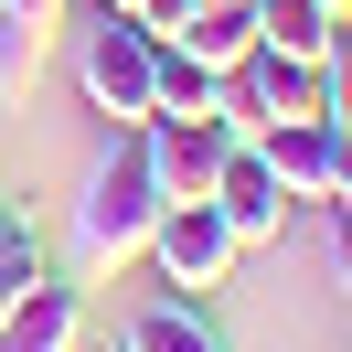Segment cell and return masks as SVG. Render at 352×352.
<instances>
[{"label":"cell","instance_id":"cell-13","mask_svg":"<svg viewBox=\"0 0 352 352\" xmlns=\"http://www.w3.org/2000/svg\"><path fill=\"white\" fill-rule=\"evenodd\" d=\"M43 32H54V22H32V11L0 0V96H32V75H43Z\"/></svg>","mask_w":352,"mask_h":352},{"label":"cell","instance_id":"cell-16","mask_svg":"<svg viewBox=\"0 0 352 352\" xmlns=\"http://www.w3.org/2000/svg\"><path fill=\"white\" fill-rule=\"evenodd\" d=\"M331 203H352V118H331Z\"/></svg>","mask_w":352,"mask_h":352},{"label":"cell","instance_id":"cell-2","mask_svg":"<svg viewBox=\"0 0 352 352\" xmlns=\"http://www.w3.org/2000/svg\"><path fill=\"white\" fill-rule=\"evenodd\" d=\"M75 96L107 129H150L160 118V32L129 22V0H96V22L75 32Z\"/></svg>","mask_w":352,"mask_h":352},{"label":"cell","instance_id":"cell-5","mask_svg":"<svg viewBox=\"0 0 352 352\" xmlns=\"http://www.w3.org/2000/svg\"><path fill=\"white\" fill-rule=\"evenodd\" d=\"M203 203L235 224V245H245V256H256V245H288V214H299V203L278 192V171H267V150H256V139H235V150H224V171H214V192H203Z\"/></svg>","mask_w":352,"mask_h":352},{"label":"cell","instance_id":"cell-17","mask_svg":"<svg viewBox=\"0 0 352 352\" xmlns=\"http://www.w3.org/2000/svg\"><path fill=\"white\" fill-rule=\"evenodd\" d=\"M331 214V267H342V288H352V203H320Z\"/></svg>","mask_w":352,"mask_h":352},{"label":"cell","instance_id":"cell-19","mask_svg":"<svg viewBox=\"0 0 352 352\" xmlns=\"http://www.w3.org/2000/svg\"><path fill=\"white\" fill-rule=\"evenodd\" d=\"M75 352H129V342H75Z\"/></svg>","mask_w":352,"mask_h":352},{"label":"cell","instance_id":"cell-14","mask_svg":"<svg viewBox=\"0 0 352 352\" xmlns=\"http://www.w3.org/2000/svg\"><path fill=\"white\" fill-rule=\"evenodd\" d=\"M256 43H278V54H320V43H331V11H320V0H256Z\"/></svg>","mask_w":352,"mask_h":352},{"label":"cell","instance_id":"cell-11","mask_svg":"<svg viewBox=\"0 0 352 352\" xmlns=\"http://www.w3.org/2000/svg\"><path fill=\"white\" fill-rule=\"evenodd\" d=\"M214 107H224V75L192 43H160V118H214Z\"/></svg>","mask_w":352,"mask_h":352},{"label":"cell","instance_id":"cell-4","mask_svg":"<svg viewBox=\"0 0 352 352\" xmlns=\"http://www.w3.org/2000/svg\"><path fill=\"white\" fill-rule=\"evenodd\" d=\"M139 150H150L160 203H203V192H214V171H224V150H235V129H224V107H214V118H150Z\"/></svg>","mask_w":352,"mask_h":352},{"label":"cell","instance_id":"cell-8","mask_svg":"<svg viewBox=\"0 0 352 352\" xmlns=\"http://www.w3.org/2000/svg\"><path fill=\"white\" fill-rule=\"evenodd\" d=\"M256 150L288 203H331V118H278V129H256Z\"/></svg>","mask_w":352,"mask_h":352},{"label":"cell","instance_id":"cell-9","mask_svg":"<svg viewBox=\"0 0 352 352\" xmlns=\"http://www.w3.org/2000/svg\"><path fill=\"white\" fill-rule=\"evenodd\" d=\"M129 352H235V342H224L214 299H150L129 320Z\"/></svg>","mask_w":352,"mask_h":352},{"label":"cell","instance_id":"cell-10","mask_svg":"<svg viewBox=\"0 0 352 352\" xmlns=\"http://www.w3.org/2000/svg\"><path fill=\"white\" fill-rule=\"evenodd\" d=\"M182 43H192V54H203V65H214V75H235L245 54H256V0H203V11H192V32H182Z\"/></svg>","mask_w":352,"mask_h":352},{"label":"cell","instance_id":"cell-18","mask_svg":"<svg viewBox=\"0 0 352 352\" xmlns=\"http://www.w3.org/2000/svg\"><path fill=\"white\" fill-rule=\"evenodd\" d=\"M320 11H331V22H352V0H320Z\"/></svg>","mask_w":352,"mask_h":352},{"label":"cell","instance_id":"cell-12","mask_svg":"<svg viewBox=\"0 0 352 352\" xmlns=\"http://www.w3.org/2000/svg\"><path fill=\"white\" fill-rule=\"evenodd\" d=\"M32 278H43V235H32V214H11V203H0V320L22 309Z\"/></svg>","mask_w":352,"mask_h":352},{"label":"cell","instance_id":"cell-1","mask_svg":"<svg viewBox=\"0 0 352 352\" xmlns=\"http://www.w3.org/2000/svg\"><path fill=\"white\" fill-rule=\"evenodd\" d=\"M150 224H160L150 150H139V129H118L107 150H96L86 192H75V267H86V278H118V267H139V256H150Z\"/></svg>","mask_w":352,"mask_h":352},{"label":"cell","instance_id":"cell-7","mask_svg":"<svg viewBox=\"0 0 352 352\" xmlns=\"http://www.w3.org/2000/svg\"><path fill=\"white\" fill-rule=\"evenodd\" d=\"M75 342H86V288H65L43 267V278L22 288V309L0 320V352H75Z\"/></svg>","mask_w":352,"mask_h":352},{"label":"cell","instance_id":"cell-15","mask_svg":"<svg viewBox=\"0 0 352 352\" xmlns=\"http://www.w3.org/2000/svg\"><path fill=\"white\" fill-rule=\"evenodd\" d=\"M192 11H203V0H129V22L160 32V43H182V32H192Z\"/></svg>","mask_w":352,"mask_h":352},{"label":"cell","instance_id":"cell-3","mask_svg":"<svg viewBox=\"0 0 352 352\" xmlns=\"http://www.w3.org/2000/svg\"><path fill=\"white\" fill-rule=\"evenodd\" d=\"M150 267H160V288H171V299H214V288H235L245 245H235V224H224L214 203H160Z\"/></svg>","mask_w":352,"mask_h":352},{"label":"cell","instance_id":"cell-6","mask_svg":"<svg viewBox=\"0 0 352 352\" xmlns=\"http://www.w3.org/2000/svg\"><path fill=\"white\" fill-rule=\"evenodd\" d=\"M235 96H245V118H256V129H278V118H331V65H320V54L256 43V54L235 65Z\"/></svg>","mask_w":352,"mask_h":352}]
</instances>
